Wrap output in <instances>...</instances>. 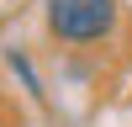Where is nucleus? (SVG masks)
<instances>
[{"mask_svg": "<svg viewBox=\"0 0 132 127\" xmlns=\"http://www.w3.org/2000/svg\"><path fill=\"white\" fill-rule=\"evenodd\" d=\"M116 27V0H48V32L58 42H101Z\"/></svg>", "mask_w": 132, "mask_h": 127, "instance_id": "1", "label": "nucleus"}]
</instances>
